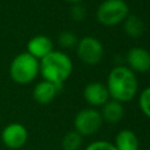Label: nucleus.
<instances>
[{
    "label": "nucleus",
    "mask_w": 150,
    "mask_h": 150,
    "mask_svg": "<svg viewBox=\"0 0 150 150\" xmlns=\"http://www.w3.org/2000/svg\"><path fill=\"white\" fill-rule=\"evenodd\" d=\"M109 96L121 103L131 101L138 90V82L135 73L127 66L114 67L107 79Z\"/></svg>",
    "instance_id": "nucleus-1"
},
{
    "label": "nucleus",
    "mask_w": 150,
    "mask_h": 150,
    "mask_svg": "<svg viewBox=\"0 0 150 150\" xmlns=\"http://www.w3.org/2000/svg\"><path fill=\"white\" fill-rule=\"evenodd\" d=\"M40 74L43 80L62 87L73 71L70 57L61 50H52L40 61Z\"/></svg>",
    "instance_id": "nucleus-2"
},
{
    "label": "nucleus",
    "mask_w": 150,
    "mask_h": 150,
    "mask_svg": "<svg viewBox=\"0 0 150 150\" xmlns=\"http://www.w3.org/2000/svg\"><path fill=\"white\" fill-rule=\"evenodd\" d=\"M8 74L13 82L21 86L29 84L40 74V62L27 52L19 53L11 61Z\"/></svg>",
    "instance_id": "nucleus-3"
},
{
    "label": "nucleus",
    "mask_w": 150,
    "mask_h": 150,
    "mask_svg": "<svg viewBox=\"0 0 150 150\" xmlns=\"http://www.w3.org/2000/svg\"><path fill=\"white\" fill-rule=\"evenodd\" d=\"M129 7L124 0H105L97 9V20L104 26H116L124 21Z\"/></svg>",
    "instance_id": "nucleus-4"
},
{
    "label": "nucleus",
    "mask_w": 150,
    "mask_h": 150,
    "mask_svg": "<svg viewBox=\"0 0 150 150\" xmlns=\"http://www.w3.org/2000/svg\"><path fill=\"white\" fill-rule=\"evenodd\" d=\"M103 118L101 112L93 108H86L80 110L74 118L75 130L81 136H90L96 134L102 127Z\"/></svg>",
    "instance_id": "nucleus-5"
},
{
    "label": "nucleus",
    "mask_w": 150,
    "mask_h": 150,
    "mask_svg": "<svg viewBox=\"0 0 150 150\" xmlns=\"http://www.w3.org/2000/svg\"><path fill=\"white\" fill-rule=\"evenodd\" d=\"M76 52L79 59L89 66H95L103 59L104 49L100 40L93 36H86L81 39L76 45Z\"/></svg>",
    "instance_id": "nucleus-6"
},
{
    "label": "nucleus",
    "mask_w": 150,
    "mask_h": 150,
    "mask_svg": "<svg viewBox=\"0 0 150 150\" xmlns=\"http://www.w3.org/2000/svg\"><path fill=\"white\" fill-rule=\"evenodd\" d=\"M0 138L2 144L6 148L12 150H18L27 143L28 130L23 124L19 122H12V123H8L2 129Z\"/></svg>",
    "instance_id": "nucleus-7"
},
{
    "label": "nucleus",
    "mask_w": 150,
    "mask_h": 150,
    "mask_svg": "<svg viewBox=\"0 0 150 150\" xmlns=\"http://www.w3.org/2000/svg\"><path fill=\"white\" fill-rule=\"evenodd\" d=\"M128 67L132 71L145 73L150 70V52L142 47H134L127 54Z\"/></svg>",
    "instance_id": "nucleus-8"
},
{
    "label": "nucleus",
    "mask_w": 150,
    "mask_h": 150,
    "mask_svg": "<svg viewBox=\"0 0 150 150\" xmlns=\"http://www.w3.org/2000/svg\"><path fill=\"white\" fill-rule=\"evenodd\" d=\"M84 100L93 107L103 105L109 100L107 87L101 82H89L83 89Z\"/></svg>",
    "instance_id": "nucleus-9"
},
{
    "label": "nucleus",
    "mask_w": 150,
    "mask_h": 150,
    "mask_svg": "<svg viewBox=\"0 0 150 150\" xmlns=\"http://www.w3.org/2000/svg\"><path fill=\"white\" fill-rule=\"evenodd\" d=\"M53 50V42L47 35H35L27 42V53L38 59L39 61Z\"/></svg>",
    "instance_id": "nucleus-10"
},
{
    "label": "nucleus",
    "mask_w": 150,
    "mask_h": 150,
    "mask_svg": "<svg viewBox=\"0 0 150 150\" xmlns=\"http://www.w3.org/2000/svg\"><path fill=\"white\" fill-rule=\"evenodd\" d=\"M60 89H61V87H59L52 82H48L46 80H42L35 84V87L33 89V98L39 104L46 105V104L50 103L56 97Z\"/></svg>",
    "instance_id": "nucleus-11"
},
{
    "label": "nucleus",
    "mask_w": 150,
    "mask_h": 150,
    "mask_svg": "<svg viewBox=\"0 0 150 150\" xmlns=\"http://www.w3.org/2000/svg\"><path fill=\"white\" fill-rule=\"evenodd\" d=\"M124 115V108L123 104L115 100H108L102 105L101 116L102 118L108 123H117L122 120Z\"/></svg>",
    "instance_id": "nucleus-12"
},
{
    "label": "nucleus",
    "mask_w": 150,
    "mask_h": 150,
    "mask_svg": "<svg viewBox=\"0 0 150 150\" xmlns=\"http://www.w3.org/2000/svg\"><path fill=\"white\" fill-rule=\"evenodd\" d=\"M114 145L117 150H138L139 141L132 130L123 129L116 135Z\"/></svg>",
    "instance_id": "nucleus-13"
},
{
    "label": "nucleus",
    "mask_w": 150,
    "mask_h": 150,
    "mask_svg": "<svg viewBox=\"0 0 150 150\" xmlns=\"http://www.w3.org/2000/svg\"><path fill=\"white\" fill-rule=\"evenodd\" d=\"M124 20V30L130 38H139L144 33V23L138 16L128 15Z\"/></svg>",
    "instance_id": "nucleus-14"
},
{
    "label": "nucleus",
    "mask_w": 150,
    "mask_h": 150,
    "mask_svg": "<svg viewBox=\"0 0 150 150\" xmlns=\"http://www.w3.org/2000/svg\"><path fill=\"white\" fill-rule=\"evenodd\" d=\"M82 145V136L77 131H69L62 138L63 150H79Z\"/></svg>",
    "instance_id": "nucleus-15"
},
{
    "label": "nucleus",
    "mask_w": 150,
    "mask_h": 150,
    "mask_svg": "<svg viewBox=\"0 0 150 150\" xmlns=\"http://www.w3.org/2000/svg\"><path fill=\"white\" fill-rule=\"evenodd\" d=\"M59 45L62 48H73L77 45V38L73 32L64 30L59 35Z\"/></svg>",
    "instance_id": "nucleus-16"
},
{
    "label": "nucleus",
    "mask_w": 150,
    "mask_h": 150,
    "mask_svg": "<svg viewBox=\"0 0 150 150\" xmlns=\"http://www.w3.org/2000/svg\"><path fill=\"white\" fill-rule=\"evenodd\" d=\"M138 104H139V108H141L142 112L146 117L150 118V86L142 90V93L139 95Z\"/></svg>",
    "instance_id": "nucleus-17"
},
{
    "label": "nucleus",
    "mask_w": 150,
    "mask_h": 150,
    "mask_svg": "<svg viewBox=\"0 0 150 150\" xmlns=\"http://www.w3.org/2000/svg\"><path fill=\"white\" fill-rule=\"evenodd\" d=\"M84 150H117L115 145L108 141H95L87 145Z\"/></svg>",
    "instance_id": "nucleus-18"
},
{
    "label": "nucleus",
    "mask_w": 150,
    "mask_h": 150,
    "mask_svg": "<svg viewBox=\"0 0 150 150\" xmlns=\"http://www.w3.org/2000/svg\"><path fill=\"white\" fill-rule=\"evenodd\" d=\"M86 8L80 4H74L70 8V16L75 21H81L86 18Z\"/></svg>",
    "instance_id": "nucleus-19"
},
{
    "label": "nucleus",
    "mask_w": 150,
    "mask_h": 150,
    "mask_svg": "<svg viewBox=\"0 0 150 150\" xmlns=\"http://www.w3.org/2000/svg\"><path fill=\"white\" fill-rule=\"evenodd\" d=\"M64 1H67V2H70V4H79V2H81L82 0H64Z\"/></svg>",
    "instance_id": "nucleus-20"
}]
</instances>
